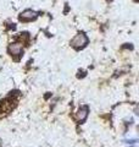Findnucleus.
Returning <instances> with one entry per match:
<instances>
[{
	"instance_id": "obj_1",
	"label": "nucleus",
	"mask_w": 139,
	"mask_h": 147,
	"mask_svg": "<svg viewBox=\"0 0 139 147\" xmlns=\"http://www.w3.org/2000/svg\"><path fill=\"white\" fill-rule=\"evenodd\" d=\"M88 43V38L87 36L83 33V32H80L77 33L71 40V47H73L75 49H81L83 47H86V44Z\"/></svg>"
},
{
	"instance_id": "obj_2",
	"label": "nucleus",
	"mask_w": 139,
	"mask_h": 147,
	"mask_svg": "<svg viewBox=\"0 0 139 147\" xmlns=\"http://www.w3.org/2000/svg\"><path fill=\"white\" fill-rule=\"evenodd\" d=\"M13 107H15V104H13V100L9 99V98L1 100V102H0V114L11 112V110L13 109Z\"/></svg>"
},
{
	"instance_id": "obj_3",
	"label": "nucleus",
	"mask_w": 139,
	"mask_h": 147,
	"mask_svg": "<svg viewBox=\"0 0 139 147\" xmlns=\"http://www.w3.org/2000/svg\"><path fill=\"white\" fill-rule=\"evenodd\" d=\"M38 17V13L33 10H25L21 15H20V21L27 22V21H33Z\"/></svg>"
},
{
	"instance_id": "obj_4",
	"label": "nucleus",
	"mask_w": 139,
	"mask_h": 147,
	"mask_svg": "<svg viewBox=\"0 0 139 147\" xmlns=\"http://www.w3.org/2000/svg\"><path fill=\"white\" fill-rule=\"evenodd\" d=\"M9 53L12 57H15V55H21L22 54V44L21 43H12L9 45Z\"/></svg>"
},
{
	"instance_id": "obj_5",
	"label": "nucleus",
	"mask_w": 139,
	"mask_h": 147,
	"mask_svg": "<svg viewBox=\"0 0 139 147\" xmlns=\"http://www.w3.org/2000/svg\"><path fill=\"white\" fill-rule=\"evenodd\" d=\"M88 115V108L87 107H82L77 110V113L75 114V119L77 121H84Z\"/></svg>"
}]
</instances>
